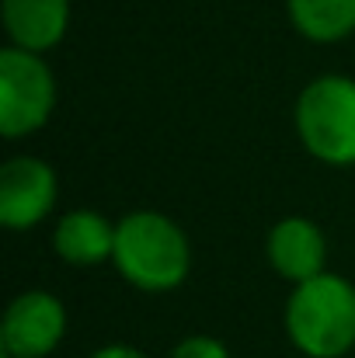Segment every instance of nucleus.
I'll return each instance as SVG.
<instances>
[{
  "label": "nucleus",
  "mask_w": 355,
  "mask_h": 358,
  "mask_svg": "<svg viewBox=\"0 0 355 358\" xmlns=\"http://www.w3.org/2000/svg\"><path fill=\"white\" fill-rule=\"evenodd\" d=\"M286 334L307 358H342L355 348V285L324 271L293 289Z\"/></svg>",
  "instance_id": "f03ea898"
},
{
  "label": "nucleus",
  "mask_w": 355,
  "mask_h": 358,
  "mask_svg": "<svg viewBox=\"0 0 355 358\" xmlns=\"http://www.w3.org/2000/svg\"><path fill=\"white\" fill-rule=\"evenodd\" d=\"M56 108V77L42 52L4 49L0 52V132L21 139L39 132Z\"/></svg>",
  "instance_id": "20e7f679"
},
{
  "label": "nucleus",
  "mask_w": 355,
  "mask_h": 358,
  "mask_svg": "<svg viewBox=\"0 0 355 358\" xmlns=\"http://www.w3.org/2000/svg\"><path fill=\"white\" fill-rule=\"evenodd\" d=\"M53 250L74 268H95L116 254V227L95 209H74L56 223Z\"/></svg>",
  "instance_id": "1a4fd4ad"
},
{
  "label": "nucleus",
  "mask_w": 355,
  "mask_h": 358,
  "mask_svg": "<svg viewBox=\"0 0 355 358\" xmlns=\"http://www.w3.org/2000/svg\"><path fill=\"white\" fill-rule=\"evenodd\" d=\"M112 261L129 285L143 292H171L188 278L192 247L174 220L153 209H139L125 213L116 223Z\"/></svg>",
  "instance_id": "f257e3e1"
},
{
  "label": "nucleus",
  "mask_w": 355,
  "mask_h": 358,
  "mask_svg": "<svg viewBox=\"0 0 355 358\" xmlns=\"http://www.w3.org/2000/svg\"><path fill=\"white\" fill-rule=\"evenodd\" d=\"M265 250H268V264L293 285L328 271V240L317 223H310L303 216H289V220L275 223L268 230Z\"/></svg>",
  "instance_id": "0eeeda50"
},
{
  "label": "nucleus",
  "mask_w": 355,
  "mask_h": 358,
  "mask_svg": "<svg viewBox=\"0 0 355 358\" xmlns=\"http://www.w3.org/2000/svg\"><path fill=\"white\" fill-rule=\"evenodd\" d=\"M289 17L310 42H338L355 31V0H289Z\"/></svg>",
  "instance_id": "9d476101"
},
{
  "label": "nucleus",
  "mask_w": 355,
  "mask_h": 358,
  "mask_svg": "<svg viewBox=\"0 0 355 358\" xmlns=\"http://www.w3.org/2000/svg\"><path fill=\"white\" fill-rule=\"evenodd\" d=\"M70 24V0H4V28L11 45L46 52L63 42Z\"/></svg>",
  "instance_id": "6e6552de"
},
{
  "label": "nucleus",
  "mask_w": 355,
  "mask_h": 358,
  "mask_svg": "<svg viewBox=\"0 0 355 358\" xmlns=\"http://www.w3.org/2000/svg\"><path fill=\"white\" fill-rule=\"evenodd\" d=\"M171 358H230V352L223 341H216L209 334H192L171 352Z\"/></svg>",
  "instance_id": "9b49d317"
},
{
  "label": "nucleus",
  "mask_w": 355,
  "mask_h": 358,
  "mask_svg": "<svg viewBox=\"0 0 355 358\" xmlns=\"http://www.w3.org/2000/svg\"><path fill=\"white\" fill-rule=\"evenodd\" d=\"M296 132L310 157L331 167L355 164V80L324 73L296 98Z\"/></svg>",
  "instance_id": "7ed1b4c3"
},
{
  "label": "nucleus",
  "mask_w": 355,
  "mask_h": 358,
  "mask_svg": "<svg viewBox=\"0 0 355 358\" xmlns=\"http://www.w3.org/2000/svg\"><path fill=\"white\" fill-rule=\"evenodd\" d=\"M67 334V310L46 289H28L11 299L0 327L4 358H46Z\"/></svg>",
  "instance_id": "39448f33"
},
{
  "label": "nucleus",
  "mask_w": 355,
  "mask_h": 358,
  "mask_svg": "<svg viewBox=\"0 0 355 358\" xmlns=\"http://www.w3.org/2000/svg\"><path fill=\"white\" fill-rule=\"evenodd\" d=\"M91 358H146L139 348H132V345H105V348H98Z\"/></svg>",
  "instance_id": "f8f14e48"
},
{
  "label": "nucleus",
  "mask_w": 355,
  "mask_h": 358,
  "mask_svg": "<svg viewBox=\"0 0 355 358\" xmlns=\"http://www.w3.org/2000/svg\"><path fill=\"white\" fill-rule=\"evenodd\" d=\"M60 195L56 171L39 157H11L0 167V223L7 230L39 227Z\"/></svg>",
  "instance_id": "423d86ee"
}]
</instances>
